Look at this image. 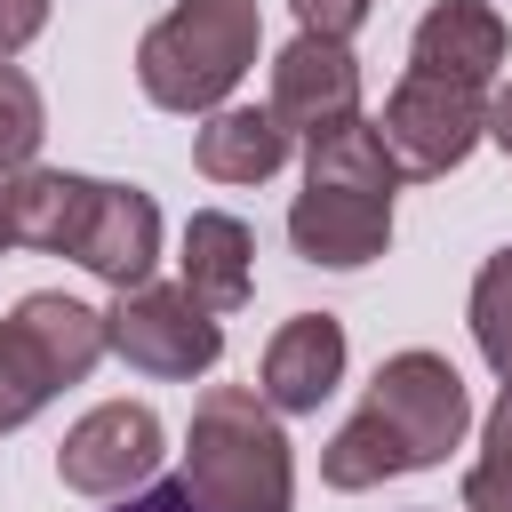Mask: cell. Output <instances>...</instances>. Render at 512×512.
Listing matches in <instances>:
<instances>
[{"label": "cell", "mask_w": 512, "mask_h": 512, "mask_svg": "<svg viewBox=\"0 0 512 512\" xmlns=\"http://www.w3.org/2000/svg\"><path fill=\"white\" fill-rule=\"evenodd\" d=\"M288 240L304 264H328V272H360L392 248V192H368V184H336V176H304L296 208H288Z\"/></svg>", "instance_id": "obj_8"}, {"label": "cell", "mask_w": 512, "mask_h": 512, "mask_svg": "<svg viewBox=\"0 0 512 512\" xmlns=\"http://www.w3.org/2000/svg\"><path fill=\"white\" fill-rule=\"evenodd\" d=\"M472 344H480V360L512 384V248H496V256L480 264V280H472Z\"/></svg>", "instance_id": "obj_16"}, {"label": "cell", "mask_w": 512, "mask_h": 512, "mask_svg": "<svg viewBox=\"0 0 512 512\" xmlns=\"http://www.w3.org/2000/svg\"><path fill=\"white\" fill-rule=\"evenodd\" d=\"M120 512H200V504H192V488L176 472V480H144L136 496H120Z\"/></svg>", "instance_id": "obj_21"}, {"label": "cell", "mask_w": 512, "mask_h": 512, "mask_svg": "<svg viewBox=\"0 0 512 512\" xmlns=\"http://www.w3.org/2000/svg\"><path fill=\"white\" fill-rule=\"evenodd\" d=\"M464 512H512V384H504L496 408H488L480 464L464 472Z\"/></svg>", "instance_id": "obj_18"}, {"label": "cell", "mask_w": 512, "mask_h": 512, "mask_svg": "<svg viewBox=\"0 0 512 512\" xmlns=\"http://www.w3.org/2000/svg\"><path fill=\"white\" fill-rule=\"evenodd\" d=\"M184 488L200 512H288L296 496V456L264 392L248 384H208L192 408L184 440Z\"/></svg>", "instance_id": "obj_2"}, {"label": "cell", "mask_w": 512, "mask_h": 512, "mask_svg": "<svg viewBox=\"0 0 512 512\" xmlns=\"http://www.w3.org/2000/svg\"><path fill=\"white\" fill-rule=\"evenodd\" d=\"M48 24V0H0V56H24Z\"/></svg>", "instance_id": "obj_20"}, {"label": "cell", "mask_w": 512, "mask_h": 512, "mask_svg": "<svg viewBox=\"0 0 512 512\" xmlns=\"http://www.w3.org/2000/svg\"><path fill=\"white\" fill-rule=\"evenodd\" d=\"M288 8H296V24H304V32H320V40H352V32L368 24V8H376V0H288Z\"/></svg>", "instance_id": "obj_19"}, {"label": "cell", "mask_w": 512, "mask_h": 512, "mask_svg": "<svg viewBox=\"0 0 512 512\" xmlns=\"http://www.w3.org/2000/svg\"><path fill=\"white\" fill-rule=\"evenodd\" d=\"M464 424H472V400H464V376L408 344L376 368L368 400L344 416V432L320 448V480L360 496V488H384L400 472H432L448 448H464Z\"/></svg>", "instance_id": "obj_1"}, {"label": "cell", "mask_w": 512, "mask_h": 512, "mask_svg": "<svg viewBox=\"0 0 512 512\" xmlns=\"http://www.w3.org/2000/svg\"><path fill=\"white\" fill-rule=\"evenodd\" d=\"M256 48H264L256 0H176L136 40V88L160 112H216L248 80Z\"/></svg>", "instance_id": "obj_3"}, {"label": "cell", "mask_w": 512, "mask_h": 512, "mask_svg": "<svg viewBox=\"0 0 512 512\" xmlns=\"http://www.w3.org/2000/svg\"><path fill=\"white\" fill-rule=\"evenodd\" d=\"M104 352H120L136 376L184 384V376H208V368L224 360V328H216V312H208L184 280H176V288L136 280V288H120V304L104 312Z\"/></svg>", "instance_id": "obj_6"}, {"label": "cell", "mask_w": 512, "mask_h": 512, "mask_svg": "<svg viewBox=\"0 0 512 512\" xmlns=\"http://www.w3.org/2000/svg\"><path fill=\"white\" fill-rule=\"evenodd\" d=\"M488 136H496V144L512 152V80H504V88L488 96Z\"/></svg>", "instance_id": "obj_22"}, {"label": "cell", "mask_w": 512, "mask_h": 512, "mask_svg": "<svg viewBox=\"0 0 512 512\" xmlns=\"http://www.w3.org/2000/svg\"><path fill=\"white\" fill-rule=\"evenodd\" d=\"M0 248H8V240H0Z\"/></svg>", "instance_id": "obj_23"}, {"label": "cell", "mask_w": 512, "mask_h": 512, "mask_svg": "<svg viewBox=\"0 0 512 512\" xmlns=\"http://www.w3.org/2000/svg\"><path fill=\"white\" fill-rule=\"evenodd\" d=\"M64 256H72L80 272L112 280V288L152 280V264H160V208H152V192H136V184H96V192H88V216H80V232H72Z\"/></svg>", "instance_id": "obj_10"}, {"label": "cell", "mask_w": 512, "mask_h": 512, "mask_svg": "<svg viewBox=\"0 0 512 512\" xmlns=\"http://www.w3.org/2000/svg\"><path fill=\"white\" fill-rule=\"evenodd\" d=\"M176 272H184V288L224 320V312H240V304L256 296V232H248L232 208H192Z\"/></svg>", "instance_id": "obj_14"}, {"label": "cell", "mask_w": 512, "mask_h": 512, "mask_svg": "<svg viewBox=\"0 0 512 512\" xmlns=\"http://www.w3.org/2000/svg\"><path fill=\"white\" fill-rule=\"evenodd\" d=\"M160 448H168V432H160V416L144 400H104L64 432L56 480L72 496H128V488H144L160 472Z\"/></svg>", "instance_id": "obj_7"}, {"label": "cell", "mask_w": 512, "mask_h": 512, "mask_svg": "<svg viewBox=\"0 0 512 512\" xmlns=\"http://www.w3.org/2000/svg\"><path fill=\"white\" fill-rule=\"evenodd\" d=\"M272 120L288 136H328L344 120H360V56L352 40H320V32H296L280 56H272Z\"/></svg>", "instance_id": "obj_9"}, {"label": "cell", "mask_w": 512, "mask_h": 512, "mask_svg": "<svg viewBox=\"0 0 512 512\" xmlns=\"http://www.w3.org/2000/svg\"><path fill=\"white\" fill-rule=\"evenodd\" d=\"M488 136V96L472 80H440V72H400L384 112H376V144L400 176L432 184L448 168L472 160V144Z\"/></svg>", "instance_id": "obj_5"}, {"label": "cell", "mask_w": 512, "mask_h": 512, "mask_svg": "<svg viewBox=\"0 0 512 512\" xmlns=\"http://www.w3.org/2000/svg\"><path fill=\"white\" fill-rule=\"evenodd\" d=\"M344 384V320L336 312H296L272 328L264 344V408L272 416H312L328 392Z\"/></svg>", "instance_id": "obj_11"}, {"label": "cell", "mask_w": 512, "mask_h": 512, "mask_svg": "<svg viewBox=\"0 0 512 512\" xmlns=\"http://www.w3.org/2000/svg\"><path fill=\"white\" fill-rule=\"evenodd\" d=\"M40 136H48V104H40V88H32V72H16V64L0 56V176H16V168H32V152H40Z\"/></svg>", "instance_id": "obj_17"}, {"label": "cell", "mask_w": 512, "mask_h": 512, "mask_svg": "<svg viewBox=\"0 0 512 512\" xmlns=\"http://www.w3.org/2000/svg\"><path fill=\"white\" fill-rule=\"evenodd\" d=\"M104 360V312H88L80 296H24L0 320V432L32 424L64 384H80Z\"/></svg>", "instance_id": "obj_4"}, {"label": "cell", "mask_w": 512, "mask_h": 512, "mask_svg": "<svg viewBox=\"0 0 512 512\" xmlns=\"http://www.w3.org/2000/svg\"><path fill=\"white\" fill-rule=\"evenodd\" d=\"M288 144L296 136L272 120V104H216L192 136V160L208 184H264L288 168Z\"/></svg>", "instance_id": "obj_15"}, {"label": "cell", "mask_w": 512, "mask_h": 512, "mask_svg": "<svg viewBox=\"0 0 512 512\" xmlns=\"http://www.w3.org/2000/svg\"><path fill=\"white\" fill-rule=\"evenodd\" d=\"M512 32L488 0H432L416 16V40H408V72H440V80H472L488 88L496 64H504Z\"/></svg>", "instance_id": "obj_12"}, {"label": "cell", "mask_w": 512, "mask_h": 512, "mask_svg": "<svg viewBox=\"0 0 512 512\" xmlns=\"http://www.w3.org/2000/svg\"><path fill=\"white\" fill-rule=\"evenodd\" d=\"M88 192H96V176H72V168H16V176H0V240L64 256L80 216H88Z\"/></svg>", "instance_id": "obj_13"}]
</instances>
